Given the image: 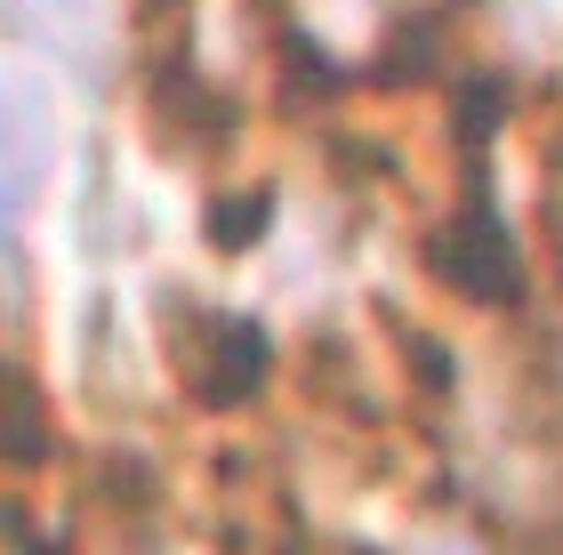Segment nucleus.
I'll return each mask as SVG.
<instances>
[{
	"label": "nucleus",
	"mask_w": 563,
	"mask_h": 555,
	"mask_svg": "<svg viewBox=\"0 0 563 555\" xmlns=\"http://www.w3.org/2000/svg\"><path fill=\"white\" fill-rule=\"evenodd\" d=\"M434 274L459 290V298H475V307H516L523 298V258H516V234H507V218L492 210V201H467L443 234H434Z\"/></svg>",
	"instance_id": "obj_1"
},
{
	"label": "nucleus",
	"mask_w": 563,
	"mask_h": 555,
	"mask_svg": "<svg viewBox=\"0 0 563 555\" xmlns=\"http://www.w3.org/2000/svg\"><path fill=\"white\" fill-rule=\"evenodd\" d=\"M266 363H274V346H266L258 322H242V314H194V331H177V370H186V387L210 402V411L250 402L266 387Z\"/></svg>",
	"instance_id": "obj_2"
},
{
	"label": "nucleus",
	"mask_w": 563,
	"mask_h": 555,
	"mask_svg": "<svg viewBox=\"0 0 563 555\" xmlns=\"http://www.w3.org/2000/svg\"><path fill=\"white\" fill-rule=\"evenodd\" d=\"M48 162H57L48 106L33 89H0V218H16L48 186Z\"/></svg>",
	"instance_id": "obj_3"
},
{
	"label": "nucleus",
	"mask_w": 563,
	"mask_h": 555,
	"mask_svg": "<svg viewBox=\"0 0 563 555\" xmlns=\"http://www.w3.org/2000/svg\"><path fill=\"white\" fill-rule=\"evenodd\" d=\"M0 459H16V467L48 459V411H41L33 378L9 370V363H0Z\"/></svg>",
	"instance_id": "obj_4"
},
{
	"label": "nucleus",
	"mask_w": 563,
	"mask_h": 555,
	"mask_svg": "<svg viewBox=\"0 0 563 555\" xmlns=\"http://www.w3.org/2000/svg\"><path fill=\"white\" fill-rule=\"evenodd\" d=\"M9 24L33 33V41H48V48H65V57H89L97 0H9Z\"/></svg>",
	"instance_id": "obj_5"
},
{
	"label": "nucleus",
	"mask_w": 563,
	"mask_h": 555,
	"mask_svg": "<svg viewBox=\"0 0 563 555\" xmlns=\"http://www.w3.org/2000/svg\"><path fill=\"white\" fill-rule=\"evenodd\" d=\"M266 225H274V193H266V186H258V193H225L218 210H210V242H218V249H250Z\"/></svg>",
	"instance_id": "obj_6"
},
{
	"label": "nucleus",
	"mask_w": 563,
	"mask_h": 555,
	"mask_svg": "<svg viewBox=\"0 0 563 555\" xmlns=\"http://www.w3.org/2000/svg\"><path fill=\"white\" fill-rule=\"evenodd\" d=\"M434 555H467V547H434Z\"/></svg>",
	"instance_id": "obj_7"
}]
</instances>
